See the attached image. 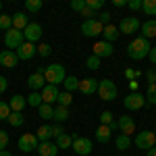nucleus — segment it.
<instances>
[{
  "label": "nucleus",
  "mask_w": 156,
  "mask_h": 156,
  "mask_svg": "<svg viewBox=\"0 0 156 156\" xmlns=\"http://www.w3.org/2000/svg\"><path fill=\"white\" fill-rule=\"evenodd\" d=\"M150 48L152 46H150V42L146 37H133V42H129V46H127V54L133 60H142L148 56Z\"/></svg>",
  "instance_id": "obj_1"
},
{
  "label": "nucleus",
  "mask_w": 156,
  "mask_h": 156,
  "mask_svg": "<svg viewBox=\"0 0 156 156\" xmlns=\"http://www.w3.org/2000/svg\"><path fill=\"white\" fill-rule=\"evenodd\" d=\"M65 77H67V71H65V67L58 65V62H54L50 67H44V79H46V83L58 85V83L65 81Z\"/></svg>",
  "instance_id": "obj_2"
},
{
  "label": "nucleus",
  "mask_w": 156,
  "mask_h": 156,
  "mask_svg": "<svg viewBox=\"0 0 156 156\" xmlns=\"http://www.w3.org/2000/svg\"><path fill=\"white\" fill-rule=\"evenodd\" d=\"M117 83L112 81V79H102V81H98V94H100V100H115L117 98Z\"/></svg>",
  "instance_id": "obj_3"
},
{
  "label": "nucleus",
  "mask_w": 156,
  "mask_h": 156,
  "mask_svg": "<svg viewBox=\"0 0 156 156\" xmlns=\"http://www.w3.org/2000/svg\"><path fill=\"white\" fill-rule=\"evenodd\" d=\"M133 144H135V148H140V150H150V148L156 146V133L146 129V131H142V133L135 135Z\"/></svg>",
  "instance_id": "obj_4"
},
{
  "label": "nucleus",
  "mask_w": 156,
  "mask_h": 156,
  "mask_svg": "<svg viewBox=\"0 0 156 156\" xmlns=\"http://www.w3.org/2000/svg\"><path fill=\"white\" fill-rule=\"evenodd\" d=\"M102 29H104V25L100 23L98 19H85L83 23H81V34H83L85 37L102 36Z\"/></svg>",
  "instance_id": "obj_5"
},
{
  "label": "nucleus",
  "mask_w": 156,
  "mask_h": 156,
  "mask_svg": "<svg viewBox=\"0 0 156 156\" xmlns=\"http://www.w3.org/2000/svg\"><path fill=\"white\" fill-rule=\"evenodd\" d=\"M25 42V37H23V31H19V29H9L6 34H4V44H6V48H11L12 52L19 48L21 44Z\"/></svg>",
  "instance_id": "obj_6"
},
{
  "label": "nucleus",
  "mask_w": 156,
  "mask_h": 156,
  "mask_svg": "<svg viewBox=\"0 0 156 156\" xmlns=\"http://www.w3.org/2000/svg\"><path fill=\"white\" fill-rule=\"evenodd\" d=\"M73 137V150H75V154H79V156H90L92 154V142L87 140V137H79V135H71Z\"/></svg>",
  "instance_id": "obj_7"
},
{
  "label": "nucleus",
  "mask_w": 156,
  "mask_h": 156,
  "mask_svg": "<svg viewBox=\"0 0 156 156\" xmlns=\"http://www.w3.org/2000/svg\"><path fill=\"white\" fill-rule=\"evenodd\" d=\"M123 104H125L127 110H140V108L146 106V98L140 92H129L125 96V100H123Z\"/></svg>",
  "instance_id": "obj_8"
},
{
  "label": "nucleus",
  "mask_w": 156,
  "mask_h": 156,
  "mask_svg": "<svg viewBox=\"0 0 156 156\" xmlns=\"http://www.w3.org/2000/svg\"><path fill=\"white\" fill-rule=\"evenodd\" d=\"M17 146H19V150H21V152H34V150H37L40 142H37L36 133H23V135L19 137Z\"/></svg>",
  "instance_id": "obj_9"
},
{
  "label": "nucleus",
  "mask_w": 156,
  "mask_h": 156,
  "mask_svg": "<svg viewBox=\"0 0 156 156\" xmlns=\"http://www.w3.org/2000/svg\"><path fill=\"white\" fill-rule=\"evenodd\" d=\"M27 85L31 87V92H42V90H44V85H46L44 69H37L36 73H31V75H29V79H27Z\"/></svg>",
  "instance_id": "obj_10"
},
{
  "label": "nucleus",
  "mask_w": 156,
  "mask_h": 156,
  "mask_svg": "<svg viewBox=\"0 0 156 156\" xmlns=\"http://www.w3.org/2000/svg\"><path fill=\"white\" fill-rule=\"evenodd\" d=\"M23 37H25V42L36 44L37 40L42 37V25H40V23H29L23 29Z\"/></svg>",
  "instance_id": "obj_11"
},
{
  "label": "nucleus",
  "mask_w": 156,
  "mask_h": 156,
  "mask_svg": "<svg viewBox=\"0 0 156 156\" xmlns=\"http://www.w3.org/2000/svg\"><path fill=\"white\" fill-rule=\"evenodd\" d=\"M37 52V46L36 44H29V42H23L19 48L15 50V54H17V58L19 60H29L34 58V54Z\"/></svg>",
  "instance_id": "obj_12"
},
{
  "label": "nucleus",
  "mask_w": 156,
  "mask_h": 156,
  "mask_svg": "<svg viewBox=\"0 0 156 156\" xmlns=\"http://www.w3.org/2000/svg\"><path fill=\"white\" fill-rule=\"evenodd\" d=\"M140 27H142V23H140L135 17H125V19H121L119 34H135Z\"/></svg>",
  "instance_id": "obj_13"
},
{
  "label": "nucleus",
  "mask_w": 156,
  "mask_h": 156,
  "mask_svg": "<svg viewBox=\"0 0 156 156\" xmlns=\"http://www.w3.org/2000/svg\"><path fill=\"white\" fill-rule=\"evenodd\" d=\"M40 94H42V102H44V104H50V106H52V104L56 102V98H58L60 92H58V87H56V85L46 83V85H44V90H42Z\"/></svg>",
  "instance_id": "obj_14"
},
{
  "label": "nucleus",
  "mask_w": 156,
  "mask_h": 156,
  "mask_svg": "<svg viewBox=\"0 0 156 156\" xmlns=\"http://www.w3.org/2000/svg\"><path fill=\"white\" fill-rule=\"evenodd\" d=\"M79 92L85 94V96H92V94H96L98 92V79L94 77H85L79 81Z\"/></svg>",
  "instance_id": "obj_15"
},
{
  "label": "nucleus",
  "mask_w": 156,
  "mask_h": 156,
  "mask_svg": "<svg viewBox=\"0 0 156 156\" xmlns=\"http://www.w3.org/2000/svg\"><path fill=\"white\" fill-rule=\"evenodd\" d=\"M17 54L12 52V50H2L0 52V67H4V69H15L17 67Z\"/></svg>",
  "instance_id": "obj_16"
},
{
  "label": "nucleus",
  "mask_w": 156,
  "mask_h": 156,
  "mask_svg": "<svg viewBox=\"0 0 156 156\" xmlns=\"http://www.w3.org/2000/svg\"><path fill=\"white\" fill-rule=\"evenodd\" d=\"M94 56H98V58L112 56V44H108V42H96L94 44Z\"/></svg>",
  "instance_id": "obj_17"
},
{
  "label": "nucleus",
  "mask_w": 156,
  "mask_h": 156,
  "mask_svg": "<svg viewBox=\"0 0 156 156\" xmlns=\"http://www.w3.org/2000/svg\"><path fill=\"white\" fill-rule=\"evenodd\" d=\"M117 125H119V129L123 135H131L133 131H135V121H133V117H121L119 121H117Z\"/></svg>",
  "instance_id": "obj_18"
},
{
  "label": "nucleus",
  "mask_w": 156,
  "mask_h": 156,
  "mask_svg": "<svg viewBox=\"0 0 156 156\" xmlns=\"http://www.w3.org/2000/svg\"><path fill=\"white\" fill-rule=\"evenodd\" d=\"M37 154L40 156H56L58 154V146L52 142H40L37 146Z\"/></svg>",
  "instance_id": "obj_19"
},
{
  "label": "nucleus",
  "mask_w": 156,
  "mask_h": 156,
  "mask_svg": "<svg viewBox=\"0 0 156 156\" xmlns=\"http://www.w3.org/2000/svg\"><path fill=\"white\" fill-rule=\"evenodd\" d=\"M9 106H11V112H23V108L27 106V100L21 94H15V96L9 100Z\"/></svg>",
  "instance_id": "obj_20"
},
{
  "label": "nucleus",
  "mask_w": 156,
  "mask_h": 156,
  "mask_svg": "<svg viewBox=\"0 0 156 156\" xmlns=\"http://www.w3.org/2000/svg\"><path fill=\"white\" fill-rule=\"evenodd\" d=\"M11 17H12V29L23 31L25 27L29 25V19H27V15H25V12H15V15H11Z\"/></svg>",
  "instance_id": "obj_21"
},
{
  "label": "nucleus",
  "mask_w": 156,
  "mask_h": 156,
  "mask_svg": "<svg viewBox=\"0 0 156 156\" xmlns=\"http://www.w3.org/2000/svg\"><path fill=\"white\" fill-rule=\"evenodd\" d=\"M142 34L144 36L142 37H146V40H150V37H156V19H148L146 23H142Z\"/></svg>",
  "instance_id": "obj_22"
},
{
  "label": "nucleus",
  "mask_w": 156,
  "mask_h": 156,
  "mask_svg": "<svg viewBox=\"0 0 156 156\" xmlns=\"http://www.w3.org/2000/svg\"><path fill=\"white\" fill-rule=\"evenodd\" d=\"M110 135H112V131L108 129V125H98L96 140L100 142V144H108V142H110Z\"/></svg>",
  "instance_id": "obj_23"
},
{
  "label": "nucleus",
  "mask_w": 156,
  "mask_h": 156,
  "mask_svg": "<svg viewBox=\"0 0 156 156\" xmlns=\"http://www.w3.org/2000/svg\"><path fill=\"white\" fill-rule=\"evenodd\" d=\"M102 36H104V42L112 44V42L117 40V36H119V29H117L115 25H106V27L102 29Z\"/></svg>",
  "instance_id": "obj_24"
},
{
  "label": "nucleus",
  "mask_w": 156,
  "mask_h": 156,
  "mask_svg": "<svg viewBox=\"0 0 156 156\" xmlns=\"http://www.w3.org/2000/svg\"><path fill=\"white\" fill-rule=\"evenodd\" d=\"M62 85H65V92H75V90H79V79L75 77V75H67L65 77V81H62Z\"/></svg>",
  "instance_id": "obj_25"
},
{
  "label": "nucleus",
  "mask_w": 156,
  "mask_h": 156,
  "mask_svg": "<svg viewBox=\"0 0 156 156\" xmlns=\"http://www.w3.org/2000/svg\"><path fill=\"white\" fill-rule=\"evenodd\" d=\"M36 137H37V142H50V137H52V129H50V125H42V127H37Z\"/></svg>",
  "instance_id": "obj_26"
},
{
  "label": "nucleus",
  "mask_w": 156,
  "mask_h": 156,
  "mask_svg": "<svg viewBox=\"0 0 156 156\" xmlns=\"http://www.w3.org/2000/svg\"><path fill=\"white\" fill-rule=\"evenodd\" d=\"M25 100H27V106H31V108H40L42 104H44V102H42V94H40V92H31V94L25 98Z\"/></svg>",
  "instance_id": "obj_27"
},
{
  "label": "nucleus",
  "mask_w": 156,
  "mask_h": 156,
  "mask_svg": "<svg viewBox=\"0 0 156 156\" xmlns=\"http://www.w3.org/2000/svg\"><path fill=\"white\" fill-rule=\"evenodd\" d=\"M52 119L56 121V123H65V121L69 119V108L65 106H54V117Z\"/></svg>",
  "instance_id": "obj_28"
},
{
  "label": "nucleus",
  "mask_w": 156,
  "mask_h": 156,
  "mask_svg": "<svg viewBox=\"0 0 156 156\" xmlns=\"http://www.w3.org/2000/svg\"><path fill=\"white\" fill-rule=\"evenodd\" d=\"M56 146H58V150H67L73 146V137L69 133H62L60 137H56Z\"/></svg>",
  "instance_id": "obj_29"
},
{
  "label": "nucleus",
  "mask_w": 156,
  "mask_h": 156,
  "mask_svg": "<svg viewBox=\"0 0 156 156\" xmlns=\"http://www.w3.org/2000/svg\"><path fill=\"white\" fill-rule=\"evenodd\" d=\"M142 11L148 17H156V0H142Z\"/></svg>",
  "instance_id": "obj_30"
},
{
  "label": "nucleus",
  "mask_w": 156,
  "mask_h": 156,
  "mask_svg": "<svg viewBox=\"0 0 156 156\" xmlns=\"http://www.w3.org/2000/svg\"><path fill=\"white\" fill-rule=\"evenodd\" d=\"M37 115H40V119H52V117H54V106L42 104V106L37 108Z\"/></svg>",
  "instance_id": "obj_31"
},
{
  "label": "nucleus",
  "mask_w": 156,
  "mask_h": 156,
  "mask_svg": "<svg viewBox=\"0 0 156 156\" xmlns=\"http://www.w3.org/2000/svg\"><path fill=\"white\" fill-rule=\"evenodd\" d=\"M9 123H11L12 127H21V125H23L25 123V117H23V112H11V115H9Z\"/></svg>",
  "instance_id": "obj_32"
},
{
  "label": "nucleus",
  "mask_w": 156,
  "mask_h": 156,
  "mask_svg": "<svg viewBox=\"0 0 156 156\" xmlns=\"http://www.w3.org/2000/svg\"><path fill=\"white\" fill-rule=\"evenodd\" d=\"M129 146H131V137L119 133V135H117V150H127Z\"/></svg>",
  "instance_id": "obj_33"
},
{
  "label": "nucleus",
  "mask_w": 156,
  "mask_h": 156,
  "mask_svg": "<svg viewBox=\"0 0 156 156\" xmlns=\"http://www.w3.org/2000/svg\"><path fill=\"white\" fill-rule=\"evenodd\" d=\"M146 104H156V83H148V92H146Z\"/></svg>",
  "instance_id": "obj_34"
},
{
  "label": "nucleus",
  "mask_w": 156,
  "mask_h": 156,
  "mask_svg": "<svg viewBox=\"0 0 156 156\" xmlns=\"http://www.w3.org/2000/svg\"><path fill=\"white\" fill-rule=\"evenodd\" d=\"M42 6H44V2H42V0H27V2H25V11H29V12L42 11Z\"/></svg>",
  "instance_id": "obj_35"
},
{
  "label": "nucleus",
  "mask_w": 156,
  "mask_h": 156,
  "mask_svg": "<svg viewBox=\"0 0 156 156\" xmlns=\"http://www.w3.org/2000/svg\"><path fill=\"white\" fill-rule=\"evenodd\" d=\"M56 102H58V106L69 108V104L73 102V96L69 94V92H60V94H58V98H56Z\"/></svg>",
  "instance_id": "obj_36"
},
{
  "label": "nucleus",
  "mask_w": 156,
  "mask_h": 156,
  "mask_svg": "<svg viewBox=\"0 0 156 156\" xmlns=\"http://www.w3.org/2000/svg\"><path fill=\"white\" fill-rule=\"evenodd\" d=\"M11 27H12V17H11V15H4V12H0V29L9 31Z\"/></svg>",
  "instance_id": "obj_37"
},
{
  "label": "nucleus",
  "mask_w": 156,
  "mask_h": 156,
  "mask_svg": "<svg viewBox=\"0 0 156 156\" xmlns=\"http://www.w3.org/2000/svg\"><path fill=\"white\" fill-rule=\"evenodd\" d=\"M85 67H87L90 71L100 69V58H98V56H94V54H92V56H87V58H85Z\"/></svg>",
  "instance_id": "obj_38"
},
{
  "label": "nucleus",
  "mask_w": 156,
  "mask_h": 156,
  "mask_svg": "<svg viewBox=\"0 0 156 156\" xmlns=\"http://www.w3.org/2000/svg\"><path fill=\"white\" fill-rule=\"evenodd\" d=\"M115 121V115L110 112V110H104V112H100V125H110Z\"/></svg>",
  "instance_id": "obj_39"
},
{
  "label": "nucleus",
  "mask_w": 156,
  "mask_h": 156,
  "mask_svg": "<svg viewBox=\"0 0 156 156\" xmlns=\"http://www.w3.org/2000/svg\"><path fill=\"white\" fill-rule=\"evenodd\" d=\"M9 115H11V106H9V102H0V121H6V119H9Z\"/></svg>",
  "instance_id": "obj_40"
},
{
  "label": "nucleus",
  "mask_w": 156,
  "mask_h": 156,
  "mask_svg": "<svg viewBox=\"0 0 156 156\" xmlns=\"http://www.w3.org/2000/svg\"><path fill=\"white\" fill-rule=\"evenodd\" d=\"M85 6L98 12V9H102V6H104V0H85Z\"/></svg>",
  "instance_id": "obj_41"
},
{
  "label": "nucleus",
  "mask_w": 156,
  "mask_h": 156,
  "mask_svg": "<svg viewBox=\"0 0 156 156\" xmlns=\"http://www.w3.org/2000/svg\"><path fill=\"white\" fill-rule=\"evenodd\" d=\"M6 146H9V133L4 129H0V152L6 150Z\"/></svg>",
  "instance_id": "obj_42"
},
{
  "label": "nucleus",
  "mask_w": 156,
  "mask_h": 156,
  "mask_svg": "<svg viewBox=\"0 0 156 156\" xmlns=\"http://www.w3.org/2000/svg\"><path fill=\"white\" fill-rule=\"evenodd\" d=\"M50 52H52L50 44H40V46H37V54H40V56H50Z\"/></svg>",
  "instance_id": "obj_43"
},
{
  "label": "nucleus",
  "mask_w": 156,
  "mask_h": 156,
  "mask_svg": "<svg viewBox=\"0 0 156 156\" xmlns=\"http://www.w3.org/2000/svg\"><path fill=\"white\" fill-rule=\"evenodd\" d=\"M71 9L77 12H81L85 9V0H71Z\"/></svg>",
  "instance_id": "obj_44"
},
{
  "label": "nucleus",
  "mask_w": 156,
  "mask_h": 156,
  "mask_svg": "<svg viewBox=\"0 0 156 156\" xmlns=\"http://www.w3.org/2000/svg\"><path fill=\"white\" fill-rule=\"evenodd\" d=\"M125 77H127L129 81H137V77H142V73L133 71V69H127V71H125Z\"/></svg>",
  "instance_id": "obj_45"
},
{
  "label": "nucleus",
  "mask_w": 156,
  "mask_h": 156,
  "mask_svg": "<svg viewBox=\"0 0 156 156\" xmlns=\"http://www.w3.org/2000/svg\"><path fill=\"white\" fill-rule=\"evenodd\" d=\"M50 129H52V137H60L62 133H67L65 129H62V125H60V123H56V125H52Z\"/></svg>",
  "instance_id": "obj_46"
},
{
  "label": "nucleus",
  "mask_w": 156,
  "mask_h": 156,
  "mask_svg": "<svg viewBox=\"0 0 156 156\" xmlns=\"http://www.w3.org/2000/svg\"><path fill=\"white\" fill-rule=\"evenodd\" d=\"M98 17H100V19H98V21H100V23L104 25V27H106V25H110V17H112V15H110V12H100V15H98Z\"/></svg>",
  "instance_id": "obj_47"
},
{
  "label": "nucleus",
  "mask_w": 156,
  "mask_h": 156,
  "mask_svg": "<svg viewBox=\"0 0 156 156\" xmlns=\"http://www.w3.org/2000/svg\"><path fill=\"white\" fill-rule=\"evenodd\" d=\"M127 6L131 11H142V0H127Z\"/></svg>",
  "instance_id": "obj_48"
},
{
  "label": "nucleus",
  "mask_w": 156,
  "mask_h": 156,
  "mask_svg": "<svg viewBox=\"0 0 156 156\" xmlns=\"http://www.w3.org/2000/svg\"><path fill=\"white\" fill-rule=\"evenodd\" d=\"M81 17H87V19H96V17H98V12H96V11H92V9H87V6H85L83 11H81Z\"/></svg>",
  "instance_id": "obj_49"
},
{
  "label": "nucleus",
  "mask_w": 156,
  "mask_h": 156,
  "mask_svg": "<svg viewBox=\"0 0 156 156\" xmlns=\"http://www.w3.org/2000/svg\"><path fill=\"white\" fill-rule=\"evenodd\" d=\"M146 79H148V83H156V69H150L146 73Z\"/></svg>",
  "instance_id": "obj_50"
},
{
  "label": "nucleus",
  "mask_w": 156,
  "mask_h": 156,
  "mask_svg": "<svg viewBox=\"0 0 156 156\" xmlns=\"http://www.w3.org/2000/svg\"><path fill=\"white\" fill-rule=\"evenodd\" d=\"M6 87H9L6 77H2V75H0V94H2V92H6Z\"/></svg>",
  "instance_id": "obj_51"
},
{
  "label": "nucleus",
  "mask_w": 156,
  "mask_h": 156,
  "mask_svg": "<svg viewBox=\"0 0 156 156\" xmlns=\"http://www.w3.org/2000/svg\"><path fill=\"white\" fill-rule=\"evenodd\" d=\"M148 58H150V62H152V65H156V46H154V48H150V52H148Z\"/></svg>",
  "instance_id": "obj_52"
},
{
  "label": "nucleus",
  "mask_w": 156,
  "mask_h": 156,
  "mask_svg": "<svg viewBox=\"0 0 156 156\" xmlns=\"http://www.w3.org/2000/svg\"><path fill=\"white\" fill-rule=\"evenodd\" d=\"M112 6L115 9H123V6H127V0H112Z\"/></svg>",
  "instance_id": "obj_53"
},
{
  "label": "nucleus",
  "mask_w": 156,
  "mask_h": 156,
  "mask_svg": "<svg viewBox=\"0 0 156 156\" xmlns=\"http://www.w3.org/2000/svg\"><path fill=\"white\" fill-rule=\"evenodd\" d=\"M108 129H110V131H117V129H119V125H117V121H112V123L108 125Z\"/></svg>",
  "instance_id": "obj_54"
},
{
  "label": "nucleus",
  "mask_w": 156,
  "mask_h": 156,
  "mask_svg": "<svg viewBox=\"0 0 156 156\" xmlns=\"http://www.w3.org/2000/svg\"><path fill=\"white\" fill-rule=\"evenodd\" d=\"M129 90L131 92H137V81H129Z\"/></svg>",
  "instance_id": "obj_55"
},
{
  "label": "nucleus",
  "mask_w": 156,
  "mask_h": 156,
  "mask_svg": "<svg viewBox=\"0 0 156 156\" xmlns=\"http://www.w3.org/2000/svg\"><path fill=\"white\" fill-rule=\"evenodd\" d=\"M146 156H156V146H154V148H150V150L146 152Z\"/></svg>",
  "instance_id": "obj_56"
},
{
  "label": "nucleus",
  "mask_w": 156,
  "mask_h": 156,
  "mask_svg": "<svg viewBox=\"0 0 156 156\" xmlns=\"http://www.w3.org/2000/svg\"><path fill=\"white\" fill-rule=\"evenodd\" d=\"M0 156H12V154L9 152V150H2V152H0Z\"/></svg>",
  "instance_id": "obj_57"
},
{
  "label": "nucleus",
  "mask_w": 156,
  "mask_h": 156,
  "mask_svg": "<svg viewBox=\"0 0 156 156\" xmlns=\"http://www.w3.org/2000/svg\"><path fill=\"white\" fill-rule=\"evenodd\" d=\"M0 12H2V2H0Z\"/></svg>",
  "instance_id": "obj_58"
}]
</instances>
